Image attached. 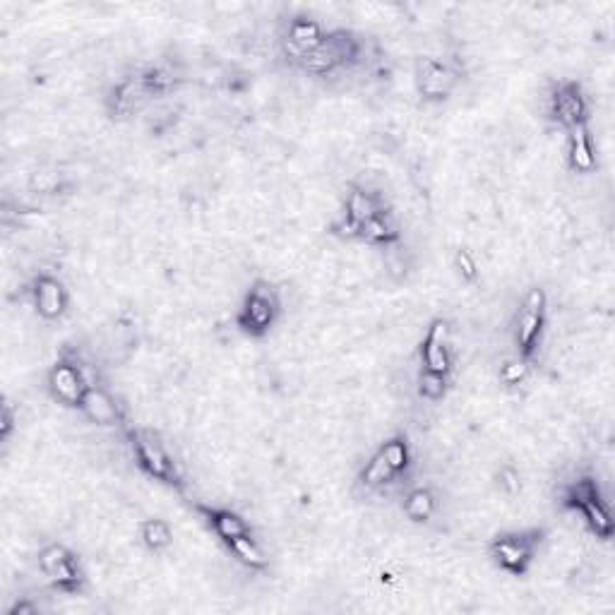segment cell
Listing matches in <instances>:
<instances>
[{"instance_id": "cell-1", "label": "cell", "mask_w": 615, "mask_h": 615, "mask_svg": "<svg viewBox=\"0 0 615 615\" xmlns=\"http://www.w3.org/2000/svg\"><path fill=\"white\" fill-rule=\"evenodd\" d=\"M125 438H128L130 452H133L137 469L142 474L161 483V486L183 488L181 469H178L176 459H173L169 447H166L157 431L145 426H133L125 431Z\"/></svg>"}, {"instance_id": "cell-2", "label": "cell", "mask_w": 615, "mask_h": 615, "mask_svg": "<svg viewBox=\"0 0 615 615\" xmlns=\"http://www.w3.org/2000/svg\"><path fill=\"white\" fill-rule=\"evenodd\" d=\"M363 58V41L351 29H327L318 49L298 58L296 65L313 77H330L354 68Z\"/></svg>"}, {"instance_id": "cell-3", "label": "cell", "mask_w": 615, "mask_h": 615, "mask_svg": "<svg viewBox=\"0 0 615 615\" xmlns=\"http://www.w3.org/2000/svg\"><path fill=\"white\" fill-rule=\"evenodd\" d=\"M543 541H546V529L541 527L500 531L488 543V558L505 575L524 577L536 563Z\"/></svg>"}, {"instance_id": "cell-4", "label": "cell", "mask_w": 615, "mask_h": 615, "mask_svg": "<svg viewBox=\"0 0 615 615\" xmlns=\"http://www.w3.org/2000/svg\"><path fill=\"white\" fill-rule=\"evenodd\" d=\"M563 505L567 510L579 512V517L584 519V524H587L596 539H613V512L611 507H608L606 498H603L599 481H596L594 476H579V479L567 483L563 491Z\"/></svg>"}, {"instance_id": "cell-5", "label": "cell", "mask_w": 615, "mask_h": 615, "mask_svg": "<svg viewBox=\"0 0 615 615\" xmlns=\"http://www.w3.org/2000/svg\"><path fill=\"white\" fill-rule=\"evenodd\" d=\"M282 318V296L267 279H255L243 296L236 325L250 339H265Z\"/></svg>"}, {"instance_id": "cell-6", "label": "cell", "mask_w": 615, "mask_h": 615, "mask_svg": "<svg viewBox=\"0 0 615 615\" xmlns=\"http://www.w3.org/2000/svg\"><path fill=\"white\" fill-rule=\"evenodd\" d=\"M548 322V296L541 286H531L519 303L515 318H512V344L517 356L534 361L539 354L543 332Z\"/></svg>"}, {"instance_id": "cell-7", "label": "cell", "mask_w": 615, "mask_h": 615, "mask_svg": "<svg viewBox=\"0 0 615 615\" xmlns=\"http://www.w3.org/2000/svg\"><path fill=\"white\" fill-rule=\"evenodd\" d=\"M390 212L385 205V197L375 190L363 188V185H351L344 197V205L339 217L330 224V234L342 238V241L361 243V231L366 222L378 214Z\"/></svg>"}, {"instance_id": "cell-8", "label": "cell", "mask_w": 615, "mask_h": 615, "mask_svg": "<svg viewBox=\"0 0 615 615\" xmlns=\"http://www.w3.org/2000/svg\"><path fill=\"white\" fill-rule=\"evenodd\" d=\"M89 387H92V380L87 378L85 366L75 356H61L46 373V390H49L53 402L65 406V409L80 411Z\"/></svg>"}, {"instance_id": "cell-9", "label": "cell", "mask_w": 615, "mask_h": 615, "mask_svg": "<svg viewBox=\"0 0 615 615\" xmlns=\"http://www.w3.org/2000/svg\"><path fill=\"white\" fill-rule=\"evenodd\" d=\"M548 118L558 125L560 130H570L589 125L591 104L582 82L577 80H560L555 82L551 94H548Z\"/></svg>"}, {"instance_id": "cell-10", "label": "cell", "mask_w": 615, "mask_h": 615, "mask_svg": "<svg viewBox=\"0 0 615 615\" xmlns=\"http://www.w3.org/2000/svg\"><path fill=\"white\" fill-rule=\"evenodd\" d=\"M462 82V73L455 63L435 56H421L414 65L416 92L428 104H443L455 94Z\"/></svg>"}, {"instance_id": "cell-11", "label": "cell", "mask_w": 615, "mask_h": 615, "mask_svg": "<svg viewBox=\"0 0 615 615\" xmlns=\"http://www.w3.org/2000/svg\"><path fill=\"white\" fill-rule=\"evenodd\" d=\"M29 298H32L34 313L44 322H58L65 318L70 308L68 286L61 277L51 272H41L29 284Z\"/></svg>"}, {"instance_id": "cell-12", "label": "cell", "mask_w": 615, "mask_h": 615, "mask_svg": "<svg viewBox=\"0 0 615 615\" xmlns=\"http://www.w3.org/2000/svg\"><path fill=\"white\" fill-rule=\"evenodd\" d=\"M421 368L431 373L452 375L455 370V356L450 349V322L445 318H435L428 322L426 334H423L419 346Z\"/></svg>"}, {"instance_id": "cell-13", "label": "cell", "mask_w": 615, "mask_h": 615, "mask_svg": "<svg viewBox=\"0 0 615 615\" xmlns=\"http://www.w3.org/2000/svg\"><path fill=\"white\" fill-rule=\"evenodd\" d=\"M327 29L320 25L318 20H313V17L306 15H296L291 17L289 25L284 29V53L291 58V61H298V58H303L306 53H310L313 49H318L322 44V39H325Z\"/></svg>"}, {"instance_id": "cell-14", "label": "cell", "mask_w": 615, "mask_h": 615, "mask_svg": "<svg viewBox=\"0 0 615 615\" xmlns=\"http://www.w3.org/2000/svg\"><path fill=\"white\" fill-rule=\"evenodd\" d=\"M149 101H152V97L140 85L137 75H130L111 87L109 97H106V111H109L113 121H128L135 113L145 109Z\"/></svg>"}, {"instance_id": "cell-15", "label": "cell", "mask_w": 615, "mask_h": 615, "mask_svg": "<svg viewBox=\"0 0 615 615\" xmlns=\"http://www.w3.org/2000/svg\"><path fill=\"white\" fill-rule=\"evenodd\" d=\"M195 512L200 515L202 522L210 527L212 534L224 543V546H229L231 541L241 539V536L253 534V529H250V524L246 522V519L238 515L236 510H229V507L197 503Z\"/></svg>"}, {"instance_id": "cell-16", "label": "cell", "mask_w": 615, "mask_h": 615, "mask_svg": "<svg viewBox=\"0 0 615 615\" xmlns=\"http://www.w3.org/2000/svg\"><path fill=\"white\" fill-rule=\"evenodd\" d=\"M599 159H596L594 135H591L589 125L575 128L567 133V169L577 176H589L596 171Z\"/></svg>"}, {"instance_id": "cell-17", "label": "cell", "mask_w": 615, "mask_h": 615, "mask_svg": "<svg viewBox=\"0 0 615 615\" xmlns=\"http://www.w3.org/2000/svg\"><path fill=\"white\" fill-rule=\"evenodd\" d=\"M80 411L97 426H116V423L123 421V411L116 397L104 385H97V382H92V387H89Z\"/></svg>"}, {"instance_id": "cell-18", "label": "cell", "mask_w": 615, "mask_h": 615, "mask_svg": "<svg viewBox=\"0 0 615 615\" xmlns=\"http://www.w3.org/2000/svg\"><path fill=\"white\" fill-rule=\"evenodd\" d=\"M397 483H402V479L394 474V469L387 464V459L382 457L378 450L370 455V459L363 464V469L358 471L356 476V486L363 488L366 493H385L390 491L392 486H397Z\"/></svg>"}, {"instance_id": "cell-19", "label": "cell", "mask_w": 615, "mask_h": 615, "mask_svg": "<svg viewBox=\"0 0 615 615\" xmlns=\"http://www.w3.org/2000/svg\"><path fill=\"white\" fill-rule=\"evenodd\" d=\"M440 500L431 486H414L402 495V512L411 524H428L438 515Z\"/></svg>"}, {"instance_id": "cell-20", "label": "cell", "mask_w": 615, "mask_h": 615, "mask_svg": "<svg viewBox=\"0 0 615 615\" xmlns=\"http://www.w3.org/2000/svg\"><path fill=\"white\" fill-rule=\"evenodd\" d=\"M137 80H140V85L145 87V92L149 97L159 99V97H169L181 85V77L173 73L171 68H166V65H145L142 70H137Z\"/></svg>"}, {"instance_id": "cell-21", "label": "cell", "mask_w": 615, "mask_h": 615, "mask_svg": "<svg viewBox=\"0 0 615 615\" xmlns=\"http://www.w3.org/2000/svg\"><path fill=\"white\" fill-rule=\"evenodd\" d=\"M399 241H402V231L394 224L392 212L373 217L361 231V243H368L373 248H394Z\"/></svg>"}, {"instance_id": "cell-22", "label": "cell", "mask_w": 615, "mask_h": 615, "mask_svg": "<svg viewBox=\"0 0 615 615\" xmlns=\"http://www.w3.org/2000/svg\"><path fill=\"white\" fill-rule=\"evenodd\" d=\"M49 582H51L53 589L61 591V594H65V596L82 594V591H85V587H87V572L80 563V555H77V553L70 555V558L65 560V563L49 577Z\"/></svg>"}, {"instance_id": "cell-23", "label": "cell", "mask_w": 615, "mask_h": 615, "mask_svg": "<svg viewBox=\"0 0 615 615\" xmlns=\"http://www.w3.org/2000/svg\"><path fill=\"white\" fill-rule=\"evenodd\" d=\"M378 452L387 459V464L394 469V474L399 479H406L411 474V467H414V452H411L409 438L404 433H394L385 443H380Z\"/></svg>"}, {"instance_id": "cell-24", "label": "cell", "mask_w": 615, "mask_h": 615, "mask_svg": "<svg viewBox=\"0 0 615 615\" xmlns=\"http://www.w3.org/2000/svg\"><path fill=\"white\" fill-rule=\"evenodd\" d=\"M226 551L231 553V558H234L238 565L248 567L250 572H265L267 565H270L265 548L260 546L253 534H246L241 536V539L231 541L229 546H226Z\"/></svg>"}, {"instance_id": "cell-25", "label": "cell", "mask_w": 615, "mask_h": 615, "mask_svg": "<svg viewBox=\"0 0 615 615\" xmlns=\"http://www.w3.org/2000/svg\"><path fill=\"white\" fill-rule=\"evenodd\" d=\"M140 541L149 553L161 555L173 546V529L166 519L149 517L140 524Z\"/></svg>"}, {"instance_id": "cell-26", "label": "cell", "mask_w": 615, "mask_h": 615, "mask_svg": "<svg viewBox=\"0 0 615 615\" xmlns=\"http://www.w3.org/2000/svg\"><path fill=\"white\" fill-rule=\"evenodd\" d=\"M416 392H419V397L423 399V402H431V404L443 402V399L447 397V392H450V375L431 373V370L421 368L419 378H416Z\"/></svg>"}, {"instance_id": "cell-27", "label": "cell", "mask_w": 615, "mask_h": 615, "mask_svg": "<svg viewBox=\"0 0 615 615\" xmlns=\"http://www.w3.org/2000/svg\"><path fill=\"white\" fill-rule=\"evenodd\" d=\"M452 270H455L459 282L467 284V286H474L481 277L479 260H476V255L471 253L469 248H457L455 250V255H452Z\"/></svg>"}, {"instance_id": "cell-28", "label": "cell", "mask_w": 615, "mask_h": 615, "mask_svg": "<svg viewBox=\"0 0 615 615\" xmlns=\"http://www.w3.org/2000/svg\"><path fill=\"white\" fill-rule=\"evenodd\" d=\"M529 373H531V361L515 354L500 366L498 380L503 382L505 387H510V390H515V387H522L524 382L529 380Z\"/></svg>"}, {"instance_id": "cell-29", "label": "cell", "mask_w": 615, "mask_h": 615, "mask_svg": "<svg viewBox=\"0 0 615 615\" xmlns=\"http://www.w3.org/2000/svg\"><path fill=\"white\" fill-rule=\"evenodd\" d=\"M73 553L75 551H70V548L65 546V543H49V546L41 548L39 555H37L39 572L44 577H51L53 572H56L58 567H61L65 560H68Z\"/></svg>"}, {"instance_id": "cell-30", "label": "cell", "mask_w": 615, "mask_h": 615, "mask_svg": "<svg viewBox=\"0 0 615 615\" xmlns=\"http://www.w3.org/2000/svg\"><path fill=\"white\" fill-rule=\"evenodd\" d=\"M15 428H17V411H15L13 402L5 399L3 411H0V440L8 443V440L15 435Z\"/></svg>"}, {"instance_id": "cell-31", "label": "cell", "mask_w": 615, "mask_h": 615, "mask_svg": "<svg viewBox=\"0 0 615 615\" xmlns=\"http://www.w3.org/2000/svg\"><path fill=\"white\" fill-rule=\"evenodd\" d=\"M498 486L503 488L505 493L515 495L519 493V488H522V481H519V474L515 469L505 467V469H500V474H498Z\"/></svg>"}, {"instance_id": "cell-32", "label": "cell", "mask_w": 615, "mask_h": 615, "mask_svg": "<svg viewBox=\"0 0 615 615\" xmlns=\"http://www.w3.org/2000/svg\"><path fill=\"white\" fill-rule=\"evenodd\" d=\"M32 613H37V606L27 601H17L15 606L8 608V615H32Z\"/></svg>"}]
</instances>
